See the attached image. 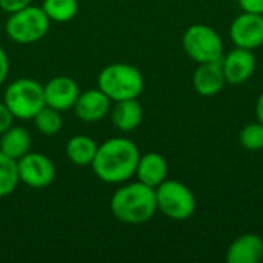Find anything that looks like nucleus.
I'll use <instances>...</instances> for the list:
<instances>
[{"label": "nucleus", "mask_w": 263, "mask_h": 263, "mask_svg": "<svg viewBox=\"0 0 263 263\" xmlns=\"http://www.w3.org/2000/svg\"><path fill=\"white\" fill-rule=\"evenodd\" d=\"M140 151L134 142L125 137H112L97 146L91 163L94 174L105 183H123L136 176Z\"/></svg>", "instance_id": "obj_1"}, {"label": "nucleus", "mask_w": 263, "mask_h": 263, "mask_svg": "<svg viewBox=\"0 0 263 263\" xmlns=\"http://www.w3.org/2000/svg\"><path fill=\"white\" fill-rule=\"evenodd\" d=\"M109 208L112 216L123 223H145L157 211L156 190L139 180L123 185L112 194Z\"/></svg>", "instance_id": "obj_2"}, {"label": "nucleus", "mask_w": 263, "mask_h": 263, "mask_svg": "<svg viewBox=\"0 0 263 263\" xmlns=\"http://www.w3.org/2000/svg\"><path fill=\"white\" fill-rule=\"evenodd\" d=\"M97 85L111 102H120L137 99L143 92L145 80L136 66L129 63H111L100 71Z\"/></svg>", "instance_id": "obj_3"}, {"label": "nucleus", "mask_w": 263, "mask_h": 263, "mask_svg": "<svg viewBox=\"0 0 263 263\" xmlns=\"http://www.w3.org/2000/svg\"><path fill=\"white\" fill-rule=\"evenodd\" d=\"M3 102L12 112L14 119L32 120L45 106L43 85L29 77L17 79L6 88Z\"/></svg>", "instance_id": "obj_4"}, {"label": "nucleus", "mask_w": 263, "mask_h": 263, "mask_svg": "<svg viewBox=\"0 0 263 263\" xmlns=\"http://www.w3.org/2000/svg\"><path fill=\"white\" fill-rule=\"evenodd\" d=\"M49 23L51 20L42 8L29 5L9 14L5 23V31L12 42L18 45H31L48 34Z\"/></svg>", "instance_id": "obj_5"}, {"label": "nucleus", "mask_w": 263, "mask_h": 263, "mask_svg": "<svg viewBox=\"0 0 263 263\" xmlns=\"http://www.w3.org/2000/svg\"><path fill=\"white\" fill-rule=\"evenodd\" d=\"M182 45L190 59L197 63L217 62L223 57V42L219 32L203 23H196L186 28L182 37Z\"/></svg>", "instance_id": "obj_6"}, {"label": "nucleus", "mask_w": 263, "mask_h": 263, "mask_svg": "<svg viewBox=\"0 0 263 263\" xmlns=\"http://www.w3.org/2000/svg\"><path fill=\"white\" fill-rule=\"evenodd\" d=\"M157 211L173 220H186L196 211V197L182 182L165 180L156 188Z\"/></svg>", "instance_id": "obj_7"}, {"label": "nucleus", "mask_w": 263, "mask_h": 263, "mask_svg": "<svg viewBox=\"0 0 263 263\" xmlns=\"http://www.w3.org/2000/svg\"><path fill=\"white\" fill-rule=\"evenodd\" d=\"M17 173L20 183L29 188L42 190L49 186L55 179V166L52 160L42 153H26L17 160Z\"/></svg>", "instance_id": "obj_8"}, {"label": "nucleus", "mask_w": 263, "mask_h": 263, "mask_svg": "<svg viewBox=\"0 0 263 263\" xmlns=\"http://www.w3.org/2000/svg\"><path fill=\"white\" fill-rule=\"evenodd\" d=\"M230 37L237 48L254 51L263 45V14L242 12L230 28Z\"/></svg>", "instance_id": "obj_9"}, {"label": "nucleus", "mask_w": 263, "mask_h": 263, "mask_svg": "<svg viewBox=\"0 0 263 263\" xmlns=\"http://www.w3.org/2000/svg\"><path fill=\"white\" fill-rule=\"evenodd\" d=\"M43 94L45 105L62 112L74 108L80 89L74 79L68 76H57L51 79L46 85H43Z\"/></svg>", "instance_id": "obj_10"}, {"label": "nucleus", "mask_w": 263, "mask_h": 263, "mask_svg": "<svg viewBox=\"0 0 263 263\" xmlns=\"http://www.w3.org/2000/svg\"><path fill=\"white\" fill-rule=\"evenodd\" d=\"M222 68L225 80L231 85H240L251 79L256 69V57L253 51L245 48H234L222 57Z\"/></svg>", "instance_id": "obj_11"}, {"label": "nucleus", "mask_w": 263, "mask_h": 263, "mask_svg": "<svg viewBox=\"0 0 263 263\" xmlns=\"http://www.w3.org/2000/svg\"><path fill=\"white\" fill-rule=\"evenodd\" d=\"M111 111V99L102 89H88L80 92L76 105L74 112L82 122H99L105 119Z\"/></svg>", "instance_id": "obj_12"}, {"label": "nucleus", "mask_w": 263, "mask_h": 263, "mask_svg": "<svg viewBox=\"0 0 263 263\" xmlns=\"http://www.w3.org/2000/svg\"><path fill=\"white\" fill-rule=\"evenodd\" d=\"M225 74L222 68V60L199 63L193 76V85L197 94L203 97H213L219 94L225 86Z\"/></svg>", "instance_id": "obj_13"}, {"label": "nucleus", "mask_w": 263, "mask_h": 263, "mask_svg": "<svg viewBox=\"0 0 263 263\" xmlns=\"http://www.w3.org/2000/svg\"><path fill=\"white\" fill-rule=\"evenodd\" d=\"M262 259V237L253 233H247L234 239L227 251L228 263H259Z\"/></svg>", "instance_id": "obj_14"}, {"label": "nucleus", "mask_w": 263, "mask_h": 263, "mask_svg": "<svg viewBox=\"0 0 263 263\" xmlns=\"http://www.w3.org/2000/svg\"><path fill=\"white\" fill-rule=\"evenodd\" d=\"M136 176L139 182L156 190L168 177V162L159 153H146L139 159Z\"/></svg>", "instance_id": "obj_15"}, {"label": "nucleus", "mask_w": 263, "mask_h": 263, "mask_svg": "<svg viewBox=\"0 0 263 263\" xmlns=\"http://www.w3.org/2000/svg\"><path fill=\"white\" fill-rule=\"evenodd\" d=\"M109 112L114 126L123 133L134 131L143 120V108L137 99L116 102Z\"/></svg>", "instance_id": "obj_16"}, {"label": "nucleus", "mask_w": 263, "mask_h": 263, "mask_svg": "<svg viewBox=\"0 0 263 263\" xmlns=\"http://www.w3.org/2000/svg\"><path fill=\"white\" fill-rule=\"evenodd\" d=\"M31 149V134L22 126H9L0 134V151L18 160Z\"/></svg>", "instance_id": "obj_17"}, {"label": "nucleus", "mask_w": 263, "mask_h": 263, "mask_svg": "<svg viewBox=\"0 0 263 263\" xmlns=\"http://www.w3.org/2000/svg\"><path fill=\"white\" fill-rule=\"evenodd\" d=\"M97 146L99 145L91 137L79 134L68 140L65 151L69 162L76 166H91L97 153Z\"/></svg>", "instance_id": "obj_18"}, {"label": "nucleus", "mask_w": 263, "mask_h": 263, "mask_svg": "<svg viewBox=\"0 0 263 263\" xmlns=\"http://www.w3.org/2000/svg\"><path fill=\"white\" fill-rule=\"evenodd\" d=\"M42 9L51 22L66 23L77 15L79 3L77 0H45Z\"/></svg>", "instance_id": "obj_19"}, {"label": "nucleus", "mask_w": 263, "mask_h": 263, "mask_svg": "<svg viewBox=\"0 0 263 263\" xmlns=\"http://www.w3.org/2000/svg\"><path fill=\"white\" fill-rule=\"evenodd\" d=\"M20 183L17 173V160L0 151V199L12 194Z\"/></svg>", "instance_id": "obj_20"}, {"label": "nucleus", "mask_w": 263, "mask_h": 263, "mask_svg": "<svg viewBox=\"0 0 263 263\" xmlns=\"http://www.w3.org/2000/svg\"><path fill=\"white\" fill-rule=\"evenodd\" d=\"M34 125L39 133L43 136H55L63 125V119L60 111L51 108V106H43L35 116H34Z\"/></svg>", "instance_id": "obj_21"}, {"label": "nucleus", "mask_w": 263, "mask_h": 263, "mask_svg": "<svg viewBox=\"0 0 263 263\" xmlns=\"http://www.w3.org/2000/svg\"><path fill=\"white\" fill-rule=\"evenodd\" d=\"M239 142L248 151L263 149V123L257 120V122L245 125L240 131Z\"/></svg>", "instance_id": "obj_22"}, {"label": "nucleus", "mask_w": 263, "mask_h": 263, "mask_svg": "<svg viewBox=\"0 0 263 263\" xmlns=\"http://www.w3.org/2000/svg\"><path fill=\"white\" fill-rule=\"evenodd\" d=\"M32 0H0V8L5 12L11 14V12H15L18 9H23L26 6H29Z\"/></svg>", "instance_id": "obj_23"}, {"label": "nucleus", "mask_w": 263, "mask_h": 263, "mask_svg": "<svg viewBox=\"0 0 263 263\" xmlns=\"http://www.w3.org/2000/svg\"><path fill=\"white\" fill-rule=\"evenodd\" d=\"M12 120H14L12 112L5 105V102H0V134L5 133L9 126H12Z\"/></svg>", "instance_id": "obj_24"}, {"label": "nucleus", "mask_w": 263, "mask_h": 263, "mask_svg": "<svg viewBox=\"0 0 263 263\" xmlns=\"http://www.w3.org/2000/svg\"><path fill=\"white\" fill-rule=\"evenodd\" d=\"M239 5L243 12L263 14V0H239Z\"/></svg>", "instance_id": "obj_25"}, {"label": "nucleus", "mask_w": 263, "mask_h": 263, "mask_svg": "<svg viewBox=\"0 0 263 263\" xmlns=\"http://www.w3.org/2000/svg\"><path fill=\"white\" fill-rule=\"evenodd\" d=\"M9 72V60H8V54L5 52V49L0 46V85L6 80Z\"/></svg>", "instance_id": "obj_26"}, {"label": "nucleus", "mask_w": 263, "mask_h": 263, "mask_svg": "<svg viewBox=\"0 0 263 263\" xmlns=\"http://www.w3.org/2000/svg\"><path fill=\"white\" fill-rule=\"evenodd\" d=\"M256 116H257V120L263 123V92L259 96L257 103H256Z\"/></svg>", "instance_id": "obj_27"}]
</instances>
